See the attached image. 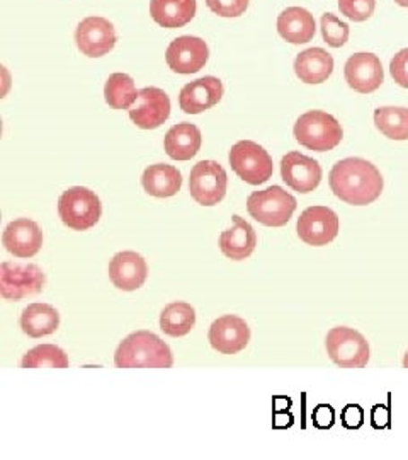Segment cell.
<instances>
[{"label": "cell", "mask_w": 408, "mask_h": 460, "mask_svg": "<svg viewBox=\"0 0 408 460\" xmlns=\"http://www.w3.org/2000/svg\"><path fill=\"white\" fill-rule=\"evenodd\" d=\"M328 184L334 195L347 205L364 207L383 193V176L375 164L360 157H349L332 167Z\"/></svg>", "instance_id": "1"}, {"label": "cell", "mask_w": 408, "mask_h": 460, "mask_svg": "<svg viewBox=\"0 0 408 460\" xmlns=\"http://www.w3.org/2000/svg\"><path fill=\"white\" fill-rule=\"evenodd\" d=\"M115 363L117 368H170L174 357L169 345L157 334L136 331L119 343Z\"/></svg>", "instance_id": "2"}, {"label": "cell", "mask_w": 408, "mask_h": 460, "mask_svg": "<svg viewBox=\"0 0 408 460\" xmlns=\"http://www.w3.org/2000/svg\"><path fill=\"white\" fill-rule=\"evenodd\" d=\"M294 138L303 147L315 152H328L343 142V127L334 116L313 110L296 119Z\"/></svg>", "instance_id": "3"}, {"label": "cell", "mask_w": 408, "mask_h": 460, "mask_svg": "<svg viewBox=\"0 0 408 460\" xmlns=\"http://www.w3.org/2000/svg\"><path fill=\"white\" fill-rule=\"evenodd\" d=\"M296 207V198L281 186L254 191L247 198L248 214L265 227H284L291 220Z\"/></svg>", "instance_id": "4"}, {"label": "cell", "mask_w": 408, "mask_h": 460, "mask_svg": "<svg viewBox=\"0 0 408 460\" xmlns=\"http://www.w3.org/2000/svg\"><path fill=\"white\" fill-rule=\"evenodd\" d=\"M58 215L68 229L83 232L98 224L102 215V203L89 188L75 186L64 191L58 199Z\"/></svg>", "instance_id": "5"}, {"label": "cell", "mask_w": 408, "mask_h": 460, "mask_svg": "<svg viewBox=\"0 0 408 460\" xmlns=\"http://www.w3.org/2000/svg\"><path fill=\"white\" fill-rule=\"evenodd\" d=\"M230 165L237 176L252 186L269 181L274 164L265 148L252 140H242L230 150Z\"/></svg>", "instance_id": "6"}, {"label": "cell", "mask_w": 408, "mask_h": 460, "mask_svg": "<svg viewBox=\"0 0 408 460\" xmlns=\"http://www.w3.org/2000/svg\"><path fill=\"white\" fill-rule=\"evenodd\" d=\"M326 353L330 360L341 368H362L369 362V345L356 329H330L326 340Z\"/></svg>", "instance_id": "7"}, {"label": "cell", "mask_w": 408, "mask_h": 460, "mask_svg": "<svg viewBox=\"0 0 408 460\" xmlns=\"http://www.w3.org/2000/svg\"><path fill=\"white\" fill-rule=\"evenodd\" d=\"M45 273L36 264L2 263L0 296L5 300H21L38 296L45 288Z\"/></svg>", "instance_id": "8"}, {"label": "cell", "mask_w": 408, "mask_h": 460, "mask_svg": "<svg viewBox=\"0 0 408 460\" xmlns=\"http://www.w3.org/2000/svg\"><path fill=\"white\" fill-rule=\"evenodd\" d=\"M227 171L214 161L197 163L189 178L191 197L203 207H214L227 195Z\"/></svg>", "instance_id": "9"}, {"label": "cell", "mask_w": 408, "mask_h": 460, "mask_svg": "<svg viewBox=\"0 0 408 460\" xmlns=\"http://www.w3.org/2000/svg\"><path fill=\"white\" fill-rule=\"evenodd\" d=\"M339 217L328 207H308L299 215L296 230L308 246H326L339 235Z\"/></svg>", "instance_id": "10"}, {"label": "cell", "mask_w": 408, "mask_h": 460, "mask_svg": "<svg viewBox=\"0 0 408 460\" xmlns=\"http://www.w3.org/2000/svg\"><path fill=\"white\" fill-rule=\"evenodd\" d=\"M117 36L115 26L104 17H85L75 31L77 49L89 58H99L115 49Z\"/></svg>", "instance_id": "11"}, {"label": "cell", "mask_w": 408, "mask_h": 460, "mask_svg": "<svg viewBox=\"0 0 408 460\" xmlns=\"http://www.w3.org/2000/svg\"><path fill=\"white\" fill-rule=\"evenodd\" d=\"M170 116V99L159 87L140 91L136 102L131 106V121L142 130H155Z\"/></svg>", "instance_id": "12"}, {"label": "cell", "mask_w": 408, "mask_h": 460, "mask_svg": "<svg viewBox=\"0 0 408 460\" xmlns=\"http://www.w3.org/2000/svg\"><path fill=\"white\" fill-rule=\"evenodd\" d=\"M210 57L208 45L196 36H180L174 40L167 53L165 60L176 74H196L203 66H206Z\"/></svg>", "instance_id": "13"}, {"label": "cell", "mask_w": 408, "mask_h": 460, "mask_svg": "<svg viewBox=\"0 0 408 460\" xmlns=\"http://www.w3.org/2000/svg\"><path fill=\"white\" fill-rule=\"evenodd\" d=\"M281 176L298 193H311L322 181V167L308 155L290 152L281 161Z\"/></svg>", "instance_id": "14"}, {"label": "cell", "mask_w": 408, "mask_h": 460, "mask_svg": "<svg viewBox=\"0 0 408 460\" xmlns=\"http://www.w3.org/2000/svg\"><path fill=\"white\" fill-rule=\"evenodd\" d=\"M343 75L351 89L360 94H371L385 81L381 60L373 53H356L343 66Z\"/></svg>", "instance_id": "15"}, {"label": "cell", "mask_w": 408, "mask_h": 460, "mask_svg": "<svg viewBox=\"0 0 408 460\" xmlns=\"http://www.w3.org/2000/svg\"><path fill=\"white\" fill-rule=\"evenodd\" d=\"M210 345L223 355H235L245 349L250 341V328L239 315H223L216 319L210 328Z\"/></svg>", "instance_id": "16"}, {"label": "cell", "mask_w": 408, "mask_h": 460, "mask_svg": "<svg viewBox=\"0 0 408 460\" xmlns=\"http://www.w3.org/2000/svg\"><path fill=\"white\" fill-rule=\"evenodd\" d=\"M2 244L16 258H33L43 246V232L31 218H17L4 230Z\"/></svg>", "instance_id": "17"}, {"label": "cell", "mask_w": 408, "mask_h": 460, "mask_svg": "<svg viewBox=\"0 0 408 460\" xmlns=\"http://www.w3.org/2000/svg\"><path fill=\"white\" fill-rule=\"evenodd\" d=\"M221 98H223L221 81L213 75H206L182 87L179 96L180 110L187 115H199L216 106Z\"/></svg>", "instance_id": "18"}, {"label": "cell", "mask_w": 408, "mask_h": 460, "mask_svg": "<svg viewBox=\"0 0 408 460\" xmlns=\"http://www.w3.org/2000/svg\"><path fill=\"white\" fill-rule=\"evenodd\" d=\"M147 277V261L135 251L117 252L109 263V279L119 290L135 292L143 287Z\"/></svg>", "instance_id": "19"}, {"label": "cell", "mask_w": 408, "mask_h": 460, "mask_svg": "<svg viewBox=\"0 0 408 460\" xmlns=\"http://www.w3.org/2000/svg\"><path fill=\"white\" fill-rule=\"evenodd\" d=\"M257 246V234L254 227L245 222L242 217L233 215V227L223 230L220 235V249L221 252L233 260V261H244Z\"/></svg>", "instance_id": "20"}, {"label": "cell", "mask_w": 408, "mask_h": 460, "mask_svg": "<svg viewBox=\"0 0 408 460\" xmlns=\"http://www.w3.org/2000/svg\"><path fill=\"white\" fill-rule=\"evenodd\" d=\"M317 31V24L313 14L303 7H288L278 17V33L282 40L303 45L313 40Z\"/></svg>", "instance_id": "21"}, {"label": "cell", "mask_w": 408, "mask_h": 460, "mask_svg": "<svg viewBox=\"0 0 408 460\" xmlns=\"http://www.w3.org/2000/svg\"><path fill=\"white\" fill-rule=\"evenodd\" d=\"M334 72V58L324 49L301 51L294 60V74L305 84H322Z\"/></svg>", "instance_id": "22"}, {"label": "cell", "mask_w": 408, "mask_h": 460, "mask_svg": "<svg viewBox=\"0 0 408 460\" xmlns=\"http://www.w3.org/2000/svg\"><path fill=\"white\" fill-rule=\"evenodd\" d=\"M165 152L174 161H191L201 148V132L193 123H178L165 133Z\"/></svg>", "instance_id": "23"}, {"label": "cell", "mask_w": 408, "mask_h": 460, "mask_svg": "<svg viewBox=\"0 0 408 460\" xmlns=\"http://www.w3.org/2000/svg\"><path fill=\"white\" fill-rule=\"evenodd\" d=\"M150 14L162 28H182L196 16V0H152Z\"/></svg>", "instance_id": "24"}, {"label": "cell", "mask_w": 408, "mask_h": 460, "mask_svg": "<svg viewBox=\"0 0 408 460\" xmlns=\"http://www.w3.org/2000/svg\"><path fill=\"white\" fill-rule=\"evenodd\" d=\"M142 184L143 190L152 197L170 198L179 193L182 176L174 165L153 164L145 169Z\"/></svg>", "instance_id": "25"}, {"label": "cell", "mask_w": 408, "mask_h": 460, "mask_svg": "<svg viewBox=\"0 0 408 460\" xmlns=\"http://www.w3.org/2000/svg\"><path fill=\"white\" fill-rule=\"evenodd\" d=\"M60 326V314L48 304H31L21 315L22 332L31 338H43L53 334Z\"/></svg>", "instance_id": "26"}, {"label": "cell", "mask_w": 408, "mask_h": 460, "mask_svg": "<svg viewBox=\"0 0 408 460\" xmlns=\"http://www.w3.org/2000/svg\"><path fill=\"white\" fill-rule=\"evenodd\" d=\"M196 324V311L187 302H172L161 314V329L167 336L182 338Z\"/></svg>", "instance_id": "27"}, {"label": "cell", "mask_w": 408, "mask_h": 460, "mask_svg": "<svg viewBox=\"0 0 408 460\" xmlns=\"http://www.w3.org/2000/svg\"><path fill=\"white\" fill-rule=\"evenodd\" d=\"M140 91H136L135 83L128 74L109 75L104 87V99L113 110H130L136 102Z\"/></svg>", "instance_id": "28"}, {"label": "cell", "mask_w": 408, "mask_h": 460, "mask_svg": "<svg viewBox=\"0 0 408 460\" xmlns=\"http://www.w3.org/2000/svg\"><path fill=\"white\" fill-rule=\"evenodd\" d=\"M375 125L379 132L392 140H408V108H378Z\"/></svg>", "instance_id": "29"}, {"label": "cell", "mask_w": 408, "mask_h": 460, "mask_svg": "<svg viewBox=\"0 0 408 460\" xmlns=\"http://www.w3.org/2000/svg\"><path fill=\"white\" fill-rule=\"evenodd\" d=\"M22 368H68V357L56 345H39L22 357Z\"/></svg>", "instance_id": "30"}, {"label": "cell", "mask_w": 408, "mask_h": 460, "mask_svg": "<svg viewBox=\"0 0 408 460\" xmlns=\"http://www.w3.org/2000/svg\"><path fill=\"white\" fill-rule=\"evenodd\" d=\"M322 36L328 47L341 49L349 40V26L334 14L326 13L322 16Z\"/></svg>", "instance_id": "31"}, {"label": "cell", "mask_w": 408, "mask_h": 460, "mask_svg": "<svg viewBox=\"0 0 408 460\" xmlns=\"http://www.w3.org/2000/svg\"><path fill=\"white\" fill-rule=\"evenodd\" d=\"M376 0H339V9L343 16L354 22H362L373 16Z\"/></svg>", "instance_id": "32"}, {"label": "cell", "mask_w": 408, "mask_h": 460, "mask_svg": "<svg viewBox=\"0 0 408 460\" xmlns=\"http://www.w3.org/2000/svg\"><path fill=\"white\" fill-rule=\"evenodd\" d=\"M206 5L221 17H240L248 7V0H206Z\"/></svg>", "instance_id": "33"}, {"label": "cell", "mask_w": 408, "mask_h": 460, "mask_svg": "<svg viewBox=\"0 0 408 460\" xmlns=\"http://www.w3.org/2000/svg\"><path fill=\"white\" fill-rule=\"evenodd\" d=\"M393 81L400 87L408 89V49H400L390 64Z\"/></svg>", "instance_id": "34"}, {"label": "cell", "mask_w": 408, "mask_h": 460, "mask_svg": "<svg viewBox=\"0 0 408 460\" xmlns=\"http://www.w3.org/2000/svg\"><path fill=\"white\" fill-rule=\"evenodd\" d=\"M398 5H402V7H408V0H395Z\"/></svg>", "instance_id": "35"}, {"label": "cell", "mask_w": 408, "mask_h": 460, "mask_svg": "<svg viewBox=\"0 0 408 460\" xmlns=\"http://www.w3.org/2000/svg\"><path fill=\"white\" fill-rule=\"evenodd\" d=\"M404 367H405V368H408V351L407 353H405V358H404Z\"/></svg>", "instance_id": "36"}]
</instances>
